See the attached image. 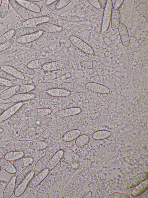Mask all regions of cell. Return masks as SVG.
Instances as JSON below:
<instances>
[{
  "label": "cell",
  "mask_w": 148,
  "mask_h": 198,
  "mask_svg": "<svg viewBox=\"0 0 148 198\" xmlns=\"http://www.w3.org/2000/svg\"><path fill=\"white\" fill-rule=\"evenodd\" d=\"M19 86L15 85L3 91L0 94V98L3 100L9 99L16 93Z\"/></svg>",
  "instance_id": "836d02e7"
},
{
  "label": "cell",
  "mask_w": 148,
  "mask_h": 198,
  "mask_svg": "<svg viewBox=\"0 0 148 198\" xmlns=\"http://www.w3.org/2000/svg\"><path fill=\"white\" fill-rule=\"evenodd\" d=\"M58 84L54 82H42L39 83L35 86L36 89L40 91H46L58 88Z\"/></svg>",
  "instance_id": "d6a6232c"
},
{
  "label": "cell",
  "mask_w": 148,
  "mask_h": 198,
  "mask_svg": "<svg viewBox=\"0 0 148 198\" xmlns=\"http://www.w3.org/2000/svg\"><path fill=\"white\" fill-rule=\"evenodd\" d=\"M113 4L111 0H107L103 11L101 30L105 32L108 29L111 21Z\"/></svg>",
  "instance_id": "7a4b0ae2"
},
{
  "label": "cell",
  "mask_w": 148,
  "mask_h": 198,
  "mask_svg": "<svg viewBox=\"0 0 148 198\" xmlns=\"http://www.w3.org/2000/svg\"><path fill=\"white\" fill-rule=\"evenodd\" d=\"M33 166L32 165H30L26 167L21 170L16 176L15 179V183L18 185L21 183L26 178L29 174L32 171Z\"/></svg>",
  "instance_id": "f546056e"
},
{
  "label": "cell",
  "mask_w": 148,
  "mask_h": 198,
  "mask_svg": "<svg viewBox=\"0 0 148 198\" xmlns=\"http://www.w3.org/2000/svg\"><path fill=\"white\" fill-rule=\"evenodd\" d=\"M0 84L5 85L6 87H9L12 85V82L10 81L0 78Z\"/></svg>",
  "instance_id": "11a10c76"
},
{
  "label": "cell",
  "mask_w": 148,
  "mask_h": 198,
  "mask_svg": "<svg viewBox=\"0 0 148 198\" xmlns=\"http://www.w3.org/2000/svg\"><path fill=\"white\" fill-rule=\"evenodd\" d=\"M71 0H60L57 5V9H62L67 5L71 1Z\"/></svg>",
  "instance_id": "816d5d0a"
},
{
  "label": "cell",
  "mask_w": 148,
  "mask_h": 198,
  "mask_svg": "<svg viewBox=\"0 0 148 198\" xmlns=\"http://www.w3.org/2000/svg\"><path fill=\"white\" fill-rule=\"evenodd\" d=\"M49 171L48 169L46 168L35 176H33L28 182L27 187L32 188L37 186L46 178Z\"/></svg>",
  "instance_id": "30bf717a"
},
{
  "label": "cell",
  "mask_w": 148,
  "mask_h": 198,
  "mask_svg": "<svg viewBox=\"0 0 148 198\" xmlns=\"http://www.w3.org/2000/svg\"><path fill=\"white\" fill-rule=\"evenodd\" d=\"M0 167L8 173L14 174L16 172V169L13 164L5 158L0 159Z\"/></svg>",
  "instance_id": "4dcf8cb0"
},
{
  "label": "cell",
  "mask_w": 148,
  "mask_h": 198,
  "mask_svg": "<svg viewBox=\"0 0 148 198\" xmlns=\"http://www.w3.org/2000/svg\"><path fill=\"white\" fill-rule=\"evenodd\" d=\"M80 65L84 68L92 69H101L104 66L103 63L100 61L90 59L82 61L80 63Z\"/></svg>",
  "instance_id": "2e32d148"
},
{
  "label": "cell",
  "mask_w": 148,
  "mask_h": 198,
  "mask_svg": "<svg viewBox=\"0 0 148 198\" xmlns=\"http://www.w3.org/2000/svg\"><path fill=\"white\" fill-rule=\"evenodd\" d=\"M120 15L119 9H115L112 7L111 15V24L112 30L116 31L119 26L120 21Z\"/></svg>",
  "instance_id": "603a6c76"
},
{
  "label": "cell",
  "mask_w": 148,
  "mask_h": 198,
  "mask_svg": "<svg viewBox=\"0 0 148 198\" xmlns=\"http://www.w3.org/2000/svg\"><path fill=\"white\" fill-rule=\"evenodd\" d=\"M118 31L121 42L125 47L128 46L130 44V38L128 31L126 26L123 24H119Z\"/></svg>",
  "instance_id": "ac0fdd59"
},
{
  "label": "cell",
  "mask_w": 148,
  "mask_h": 198,
  "mask_svg": "<svg viewBox=\"0 0 148 198\" xmlns=\"http://www.w3.org/2000/svg\"><path fill=\"white\" fill-rule=\"evenodd\" d=\"M52 61V59L50 57L40 58L31 61L28 63L27 66L32 69H36L42 67Z\"/></svg>",
  "instance_id": "d4e9b609"
},
{
  "label": "cell",
  "mask_w": 148,
  "mask_h": 198,
  "mask_svg": "<svg viewBox=\"0 0 148 198\" xmlns=\"http://www.w3.org/2000/svg\"><path fill=\"white\" fill-rule=\"evenodd\" d=\"M34 159L31 157L27 156L21 158L13 161L12 164L16 169H21L31 165Z\"/></svg>",
  "instance_id": "484cf974"
},
{
  "label": "cell",
  "mask_w": 148,
  "mask_h": 198,
  "mask_svg": "<svg viewBox=\"0 0 148 198\" xmlns=\"http://www.w3.org/2000/svg\"><path fill=\"white\" fill-rule=\"evenodd\" d=\"M36 27L39 30L47 33L59 32L62 30V27L47 22L40 24Z\"/></svg>",
  "instance_id": "7c38bea8"
},
{
  "label": "cell",
  "mask_w": 148,
  "mask_h": 198,
  "mask_svg": "<svg viewBox=\"0 0 148 198\" xmlns=\"http://www.w3.org/2000/svg\"><path fill=\"white\" fill-rule=\"evenodd\" d=\"M52 96L55 97H63L69 96L70 92L61 88H56L47 91Z\"/></svg>",
  "instance_id": "f35d334b"
},
{
  "label": "cell",
  "mask_w": 148,
  "mask_h": 198,
  "mask_svg": "<svg viewBox=\"0 0 148 198\" xmlns=\"http://www.w3.org/2000/svg\"><path fill=\"white\" fill-rule=\"evenodd\" d=\"M29 1H31V2H39L41 1L42 0H28Z\"/></svg>",
  "instance_id": "6125c7cd"
},
{
  "label": "cell",
  "mask_w": 148,
  "mask_h": 198,
  "mask_svg": "<svg viewBox=\"0 0 148 198\" xmlns=\"http://www.w3.org/2000/svg\"><path fill=\"white\" fill-rule=\"evenodd\" d=\"M0 69L14 76L17 78L21 80L25 79L24 75L12 66L7 65H3L1 66Z\"/></svg>",
  "instance_id": "d590c367"
},
{
  "label": "cell",
  "mask_w": 148,
  "mask_h": 198,
  "mask_svg": "<svg viewBox=\"0 0 148 198\" xmlns=\"http://www.w3.org/2000/svg\"><path fill=\"white\" fill-rule=\"evenodd\" d=\"M25 9L35 13H39L41 11L40 8L35 3L28 0H16Z\"/></svg>",
  "instance_id": "1f68e13d"
},
{
  "label": "cell",
  "mask_w": 148,
  "mask_h": 198,
  "mask_svg": "<svg viewBox=\"0 0 148 198\" xmlns=\"http://www.w3.org/2000/svg\"><path fill=\"white\" fill-rule=\"evenodd\" d=\"M0 6V17L1 19L5 17L9 8V0H2Z\"/></svg>",
  "instance_id": "ee69618b"
},
{
  "label": "cell",
  "mask_w": 148,
  "mask_h": 198,
  "mask_svg": "<svg viewBox=\"0 0 148 198\" xmlns=\"http://www.w3.org/2000/svg\"><path fill=\"white\" fill-rule=\"evenodd\" d=\"M6 147L9 152L23 151L27 149V146L23 142L14 141L8 143Z\"/></svg>",
  "instance_id": "7402d4cb"
},
{
  "label": "cell",
  "mask_w": 148,
  "mask_h": 198,
  "mask_svg": "<svg viewBox=\"0 0 148 198\" xmlns=\"http://www.w3.org/2000/svg\"><path fill=\"white\" fill-rule=\"evenodd\" d=\"M24 155L23 151L10 152L5 155L4 158L10 161H12L23 157Z\"/></svg>",
  "instance_id": "7bdbcfd3"
},
{
  "label": "cell",
  "mask_w": 148,
  "mask_h": 198,
  "mask_svg": "<svg viewBox=\"0 0 148 198\" xmlns=\"http://www.w3.org/2000/svg\"><path fill=\"white\" fill-rule=\"evenodd\" d=\"M8 151L6 147H0V159L4 157Z\"/></svg>",
  "instance_id": "db71d44e"
},
{
  "label": "cell",
  "mask_w": 148,
  "mask_h": 198,
  "mask_svg": "<svg viewBox=\"0 0 148 198\" xmlns=\"http://www.w3.org/2000/svg\"><path fill=\"white\" fill-rule=\"evenodd\" d=\"M89 141V136L86 134L79 135L76 139L75 144L79 146H83L86 145Z\"/></svg>",
  "instance_id": "bcb514c9"
},
{
  "label": "cell",
  "mask_w": 148,
  "mask_h": 198,
  "mask_svg": "<svg viewBox=\"0 0 148 198\" xmlns=\"http://www.w3.org/2000/svg\"><path fill=\"white\" fill-rule=\"evenodd\" d=\"M39 30L36 27H23L14 30V35L20 37L27 35L35 33L38 32Z\"/></svg>",
  "instance_id": "83f0119b"
},
{
  "label": "cell",
  "mask_w": 148,
  "mask_h": 198,
  "mask_svg": "<svg viewBox=\"0 0 148 198\" xmlns=\"http://www.w3.org/2000/svg\"><path fill=\"white\" fill-rule=\"evenodd\" d=\"M28 93L33 98L38 99H49L52 97V96L47 92L35 89L31 90Z\"/></svg>",
  "instance_id": "8d00e7d4"
},
{
  "label": "cell",
  "mask_w": 148,
  "mask_h": 198,
  "mask_svg": "<svg viewBox=\"0 0 148 198\" xmlns=\"http://www.w3.org/2000/svg\"><path fill=\"white\" fill-rule=\"evenodd\" d=\"M23 104L22 102H18L5 111L0 116V121L6 120L10 118Z\"/></svg>",
  "instance_id": "44dd1931"
},
{
  "label": "cell",
  "mask_w": 148,
  "mask_h": 198,
  "mask_svg": "<svg viewBox=\"0 0 148 198\" xmlns=\"http://www.w3.org/2000/svg\"><path fill=\"white\" fill-rule=\"evenodd\" d=\"M0 1H1V0H0Z\"/></svg>",
  "instance_id": "03108f58"
},
{
  "label": "cell",
  "mask_w": 148,
  "mask_h": 198,
  "mask_svg": "<svg viewBox=\"0 0 148 198\" xmlns=\"http://www.w3.org/2000/svg\"><path fill=\"white\" fill-rule=\"evenodd\" d=\"M43 32L39 30L35 33L21 36L16 39L17 42L20 44L29 43L37 40L43 34Z\"/></svg>",
  "instance_id": "e0dca14e"
},
{
  "label": "cell",
  "mask_w": 148,
  "mask_h": 198,
  "mask_svg": "<svg viewBox=\"0 0 148 198\" xmlns=\"http://www.w3.org/2000/svg\"><path fill=\"white\" fill-rule=\"evenodd\" d=\"M59 1H55L45 7L42 11L41 15L42 16H47L52 13L56 9L57 5Z\"/></svg>",
  "instance_id": "b9f144b4"
},
{
  "label": "cell",
  "mask_w": 148,
  "mask_h": 198,
  "mask_svg": "<svg viewBox=\"0 0 148 198\" xmlns=\"http://www.w3.org/2000/svg\"><path fill=\"white\" fill-rule=\"evenodd\" d=\"M14 40L11 39L6 42L0 45V52L9 48L14 43Z\"/></svg>",
  "instance_id": "f907efd6"
},
{
  "label": "cell",
  "mask_w": 148,
  "mask_h": 198,
  "mask_svg": "<svg viewBox=\"0 0 148 198\" xmlns=\"http://www.w3.org/2000/svg\"><path fill=\"white\" fill-rule=\"evenodd\" d=\"M50 19V17L47 16L31 18L23 21L22 25L24 27H34L40 24L47 22Z\"/></svg>",
  "instance_id": "9a60e30c"
},
{
  "label": "cell",
  "mask_w": 148,
  "mask_h": 198,
  "mask_svg": "<svg viewBox=\"0 0 148 198\" xmlns=\"http://www.w3.org/2000/svg\"><path fill=\"white\" fill-rule=\"evenodd\" d=\"M55 0H47L46 2V4L47 5L53 3L54 1Z\"/></svg>",
  "instance_id": "91938a15"
},
{
  "label": "cell",
  "mask_w": 148,
  "mask_h": 198,
  "mask_svg": "<svg viewBox=\"0 0 148 198\" xmlns=\"http://www.w3.org/2000/svg\"><path fill=\"white\" fill-rule=\"evenodd\" d=\"M14 30L11 29L0 36V45L7 42L14 36Z\"/></svg>",
  "instance_id": "f6af8a7d"
},
{
  "label": "cell",
  "mask_w": 148,
  "mask_h": 198,
  "mask_svg": "<svg viewBox=\"0 0 148 198\" xmlns=\"http://www.w3.org/2000/svg\"><path fill=\"white\" fill-rule=\"evenodd\" d=\"M124 1L123 0H116L114 3V5L113 7L115 9H119V8L121 6Z\"/></svg>",
  "instance_id": "9f6ffc18"
},
{
  "label": "cell",
  "mask_w": 148,
  "mask_h": 198,
  "mask_svg": "<svg viewBox=\"0 0 148 198\" xmlns=\"http://www.w3.org/2000/svg\"><path fill=\"white\" fill-rule=\"evenodd\" d=\"M87 1L96 8L99 9L101 8L98 0H87Z\"/></svg>",
  "instance_id": "f5cc1de1"
},
{
  "label": "cell",
  "mask_w": 148,
  "mask_h": 198,
  "mask_svg": "<svg viewBox=\"0 0 148 198\" xmlns=\"http://www.w3.org/2000/svg\"><path fill=\"white\" fill-rule=\"evenodd\" d=\"M3 131L4 130L1 127H0V134L2 133L3 132Z\"/></svg>",
  "instance_id": "be15d7a7"
},
{
  "label": "cell",
  "mask_w": 148,
  "mask_h": 198,
  "mask_svg": "<svg viewBox=\"0 0 148 198\" xmlns=\"http://www.w3.org/2000/svg\"><path fill=\"white\" fill-rule=\"evenodd\" d=\"M131 195L134 197H137L141 195L147 189L148 180L147 178L140 183L134 187Z\"/></svg>",
  "instance_id": "f1b7e54d"
},
{
  "label": "cell",
  "mask_w": 148,
  "mask_h": 198,
  "mask_svg": "<svg viewBox=\"0 0 148 198\" xmlns=\"http://www.w3.org/2000/svg\"><path fill=\"white\" fill-rule=\"evenodd\" d=\"M34 174V172L32 171L24 180L18 185L14 191V195L15 196L20 197L24 193L26 189L28 182Z\"/></svg>",
  "instance_id": "5bb4252c"
},
{
  "label": "cell",
  "mask_w": 148,
  "mask_h": 198,
  "mask_svg": "<svg viewBox=\"0 0 148 198\" xmlns=\"http://www.w3.org/2000/svg\"><path fill=\"white\" fill-rule=\"evenodd\" d=\"M0 78L11 81L15 82L17 78L13 75L0 69Z\"/></svg>",
  "instance_id": "c3c4849f"
},
{
  "label": "cell",
  "mask_w": 148,
  "mask_h": 198,
  "mask_svg": "<svg viewBox=\"0 0 148 198\" xmlns=\"http://www.w3.org/2000/svg\"><path fill=\"white\" fill-rule=\"evenodd\" d=\"M15 175L13 176L9 181L3 191V198H9L12 195L15 187Z\"/></svg>",
  "instance_id": "cb8c5ba5"
},
{
  "label": "cell",
  "mask_w": 148,
  "mask_h": 198,
  "mask_svg": "<svg viewBox=\"0 0 148 198\" xmlns=\"http://www.w3.org/2000/svg\"><path fill=\"white\" fill-rule=\"evenodd\" d=\"M101 8L104 9L105 7L106 1V0H98Z\"/></svg>",
  "instance_id": "6f0895ef"
},
{
  "label": "cell",
  "mask_w": 148,
  "mask_h": 198,
  "mask_svg": "<svg viewBox=\"0 0 148 198\" xmlns=\"http://www.w3.org/2000/svg\"><path fill=\"white\" fill-rule=\"evenodd\" d=\"M48 144L45 141L42 140L35 141L30 142L29 145V147L34 150H41L47 147Z\"/></svg>",
  "instance_id": "74e56055"
},
{
  "label": "cell",
  "mask_w": 148,
  "mask_h": 198,
  "mask_svg": "<svg viewBox=\"0 0 148 198\" xmlns=\"http://www.w3.org/2000/svg\"><path fill=\"white\" fill-rule=\"evenodd\" d=\"M64 153V151L62 150H58L50 159L46 168L49 171L53 169L61 160Z\"/></svg>",
  "instance_id": "ffe728a7"
},
{
  "label": "cell",
  "mask_w": 148,
  "mask_h": 198,
  "mask_svg": "<svg viewBox=\"0 0 148 198\" xmlns=\"http://www.w3.org/2000/svg\"><path fill=\"white\" fill-rule=\"evenodd\" d=\"M52 120V118L49 116L33 118L25 120L23 125L27 128H35L47 125Z\"/></svg>",
  "instance_id": "6da1fadb"
},
{
  "label": "cell",
  "mask_w": 148,
  "mask_h": 198,
  "mask_svg": "<svg viewBox=\"0 0 148 198\" xmlns=\"http://www.w3.org/2000/svg\"><path fill=\"white\" fill-rule=\"evenodd\" d=\"M5 109L2 108H0V116L5 111Z\"/></svg>",
  "instance_id": "94428289"
},
{
  "label": "cell",
  "mask_w": 148,
  "mask_h": 198,
  "mask_svg": "<svg viewBox=\"0 0 148 198\" xmlns=\"http://www.w3.org/2000/svg\"><path fill=\"white\" fill-rule=\"evenodd\" d=\"M81 109L79 107H71L58 110L55 112L53 116L56 118H62L78 114L81 112Z\"/></svg>",
  "instance_id": "8992f818"
},
{
  "label": "cell",
  "mask_w": 148,
  "mask_h": 198,
  "mask_svg": "<svg viewBox=\"0 0 148 198\" xmlns=\"http://www.w3.org/2000/svg\"><path fill=\"white\" fill-rule=\"evenodd\" d=\"M6 86L4 84H0V91L4 90Z\"/></svg>",
  "instance_id": "680465c9"
},
{
  "label": "cell",
  "mask_w": 148,
  "mask_h": 198,
  "mask_svg": "<svg viewBox=\"0 0 148 198\" xmlns=\"http://www.w3.org/2000/svg\"><path fill=\"white\" fill-rule=\"evenodd\" d=\"M86 89L94 92L106 94L110 92L109 89L106 86L95 82H88L85 84Z\"/></svg>",
  "instance_id": "ba28073f"
},
{
  "label": "cell",
  "mask_w": 148,
  "mask_h": 198,
  "mask_svg": "<svg viewBox=\"0 0 148 198\" xmlns=\"http://www.w3.org/2000/svg\"><path fill=\"white\" fill-rule=\"evenodd\" d=\"M51 158L50 154L47 153L42 156L36 163L34 169L37 172L41 171L46 167Z\"/></svg>",
  "instance_id": "4316f807"
},
{
  "label": "cell",
  "mask_w": 148,
  "mask_h": 198,
  "mask_svg": "<svg viewBox=\"0 0 148 198\" xmlns=\"http://www.w3.org/2000/svg\"><path fill=\"white\" fill-rule=\"evenodd\" d=\"M12 66L21 73L29 75H33L36 73L35 71L27 65L17 62H14L11 64Z\"/></svg>",
  "instance_id": "d6986e66"
},
{
  "label": "cell",
  "mask_w": 148,
  "mask_h": 198,
  "mask_svg": "<svg viewBox=\"0 0 148 198\" xmlns=\"http://www.w3.org/2000/svg\"><path fill=\"white\" fill-rule=\"evenodd\" d=\"M81 134L80 131L77 129H73L66 132L62 137L63 140L66 142L73 141L78 137Z\"/></svg>",
  "instance_id": "e575fe53"
},
{
  "label": "cell",
  "mask_w": 148,
  "mask_h": 198,
  "mask_svg": "<svg viewBox=\"0 0 148 198\" xmlns=\"http://www.w3.org/2000/svg\"><path fill=\"white\" fill-rule=\"evenodd\" d=\"M9 3L16 13L21 18L25 20L29 19V15L26 9L16 0H10Z\"/></svg>",
  "instance_id": "8fae6325"
},
{
  "label": "cell",
  "mask_w": 148,
  "mask_h": 198,
  "mask_svg": "<svg viewBox=\"0 0 148 198\" xmlns=\"http://www.w3.org/2000/svg\"><path fill=\"white\" fill-rule=\"evenodd\" d=\"M61 85L63 89L70 92L85 93L88 91L85 87L72 82H64L61 84Z\"/></svg>",
  "instance_id": "9c48e42d"
},
{
  "label": "cell",
  "mask_w": 148,
  "mask_h": 198,
  "mask_svg": "<svg viewBox=\"0 0 148 198\" xmlns=\"http://www.w3.org/2000/svg\"><path fill=\"white\" fill-rule=\"evenodd\" d=\"M1 167H0V171H1Z\"/></svg>",
  "instance_id": "e7e4bbea"
},
{
  "label": "cell",
  "mask_w": 148,
  "mask_h": 198,
  "mask_svg": "<svg viewBox=\"0 0 148 198\" xmlns=\"http://www.w3.org/2000/svg\"><path fill=\"white\" fill-rule=\"evenodd\" d=\"M34 98L27 93H19L14 94L10 98L12 102H17L29 100Z\"/></svg>",
  "instance_id": "60d3db41"
},
{
  "label": "cell",
  "mask_w": 148,
  "mask_h": 198,
  "mask_svg": "<svg viewBox=\"0 0 148 198\" xmlns=\"http://www.w3.org/2000/svg\"><path fill=\"white\" fill-rule=\"evenodd\" d=\"M108 198H130L127 194L118 192H114L110 194L108 196Z\"/></svg>",
  "instance_id": "681fc988"
},
{
  "label": "cell",
  "mask_w": 148,
  "mask_h": 198,
  "mask_svg": "<svg viewBox=\"0 0 148 198\" xmlns=\"http://www.w3.org/2000/svg\"><path fill=\"white\" fill-rule=\"evenodd\" d=\"M148 176V173L143 171L139 173L129 179L126 185L129 188H133L146 179Z\"/></svg>",
  "instance_id": "4fadbf2b"
},
{
  "label": "cell",
  "mask_w": 148,
  "mask_h": 198,
  "mask_svg": "<svg viewBox=\"0 0 148 198\" xmlns=\"http://www.w3.org/2000/svg\"><path fill=\"white\" fill-rule=\"evenodd\" d=\"M70 64L69 60L62 59L52 62L42 67V69L47 71H53L60 70L67 67Z\"/></svg>",
  "instance_id": "277c9868"
},
{
  "label": "cell",
  "mask_w": 148,
  "mask_h": 198,
  "mask_svg": "<svg viewBox=\"0 0 148 198\" xmlns=\"http://www.w3.org/2000/svg\"><path fill=\"white\" fill-rule=\"evenodd\" d=\"M69 39L74 46L84 53L90 55L93 53L94 51L92 48L79 38L75 36H71Z\"/></svg>",
  "instance_id": "3957f363"
},
{
  "label": "cell",
  "mask_w": 148,
  "mask_h": 198,
  "mask_svg": "<svg viewBox=\"0 0 148 198\" xmlns=\"http://www.w3.org/2000/svg\"><path fill=\"white\" fill-rule=\"evenodd\" d=\"M51 113V109L49 108H38L27 110L24 115L28 118H35L45 116Z\"/></svg>",
  "instance_id": "52a82bcc"
},
{
  "label": "cell",
  "mask_w": 148,
  "mask_h": 198,
  "mask_svg": "<svg viewBox=\"0 0 148 198\" xmlns=\"http://www.w3.org/2000/svg\"><path fill=\"white\" fill-rule=\"evenodd\" d=\"M35 88V86L32 84H25L19 86L16 93H25L29 92L31 90Z\"/></svg>",
  "instance_id": "7dc6e473"
},
{
  "label": "cell",
  "mask_w": 148,
  "mask_h": 198,
  "mask_svg": "<svg viewBox=\"0 0 148 198\" xmlns=\"http://www.w3.org/2000/svg\"><path fill=\"white\" fill-rule=\"evenodd\" d=\"M28 106L29 104L27 103L23 104L10 117L8 123V125L12 127L18 122L24 115Z\"/></svg>",
  "instance_id": "5b68a950"
},
{
  "label": "cell",
  "mask_w": 148,
  "mask_h": 198,
  "mask_svg": "<svg viewBox=\"0 0 148 198\" xmlns=\"http://www.w3.org/2000/svg\"><path fill=\"white\" fill-rule=\"evenodd\" d=\"M111 135V133L109 131L101 130L97 131L92 134V138L96 140H101L106 139L109 137Z\"/></svg>",
  "instance_id": "ab89813d"
}]
</instances>
